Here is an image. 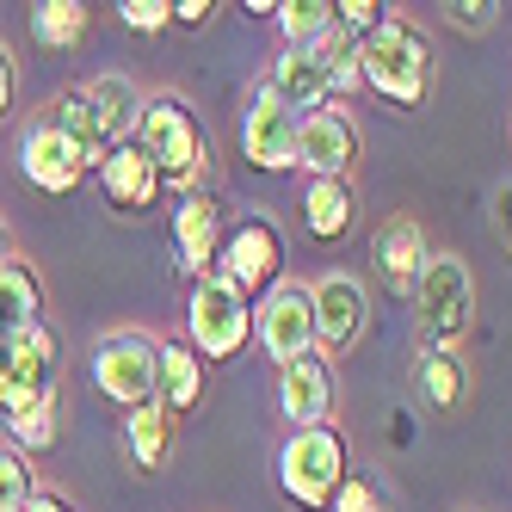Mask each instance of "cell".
Listing matches in <instances>:
<instances>
[{"label":"cell","mask_w":512,"mask_h":512,"mask_svg":"<svg viewBox=\"0 0 512 512\" xmlns=\"http://www.w3.org/2000/svg\"><path fill=\"white\" fill-rule=\"evenodd\" d=\"M358 75H364V93H377L395 112H420L438 87V62H432V44L414 19L389 13L377 25V38L358 44Z\"/></svg>","instance_id":"1"},{"label":"cell","mask_w":512,"mask_h":512,"mask_svg":"<svg viewBox=\"0 0 512 512\" xmlns=\"http://www.w3.org/2000/svg\"><path fill=\"white\" fill-rule=\"evenodd\" d=\"M136 149L155 161L161 186H173L179 198L204 192L210 179V136L198 124V112L179 93H149V105H142V124H136Z\"/></svg>","instance_id":"2"},{"label":"cell","mask_w":512,"mask_h":512,"mask_svg":"<svg viewBox=\"0 0 512 512\" xmlns=\"http://www.w3.org/2000/svg\"><path fill=\"white\" fill-rule=\"evenodd\" d=\"M346 475H352V445H346V432L334 420L303 426V432H290L278 445V488L297 512H327Z\"/></svg>","instance_id":"3"},{"label":"cell","mask_w":512,"mask_h":512,"mask_svg":"<svg viewBox=\"0 0 512 512\" xmlns=\"http://www.w3.org/2000/svg\"><path fill=\"white\" fill-rule=\"evenodd\" d=\"M247 340H253V303L216 272L192 278V290H186V346L204 364H216V358L247 352Z\"/></svg>","instance_id":"4"},{"label":"cell","mask_w":512,"mask_h":512,"mask_svg":"<svg viewBox=\"0 0 512 512\" xmlns=\"http://www.w3.org/2000/svg\"><path fill=\"white\" fill-rule=\"evenodd\" d=\"M414 321H420V346H463L475 327V278L457 253H432L420 284H414Z\"/></svg>","instance_id":"5"},{"label":"cell","mask_w":512,"mask_h":512,"mask_svg":"<svg viewBox=\"0 0 512 512\" xmlns=\"http://www.w3.org/2000/svg\"><path fill=\"white\" fill-rule=\"evenodd\" d=\"M155 371H161V340L142 327H112L93 340V383L112 408H149L155 401Z\"/></svg>","instance_id":"6"},{"label":"cell","mask_w":512,"mask_h":512,"mask_svg":"<svg viewBox=\"0 0 512 512\" xmlns=\"http://www.w3.org/2000/svg\"><path fill=\"white\" fill-rule=\"evenodd\" d=\"M56 383H62V346L50 327H25V334L0 340V414L56 401Z\"/></svg>","instance_id":"7"},{"label":"cell","mask_w":512,"mask_h":512,"mask_svg":"<svg viewBox=\"0 0 512 512\" xmlns=\"http://www.w3.org/2000/svg\"><path fill=\"white\" fill-rule=\"evenodd\" d=\"M253 346L272 364H297L315 352V290L303 278H284L253 303Z\"/></svg>","instance_id":"8"},{"label":"cell","mask_w":512,"mask_h":512,"mask_svg":"<svg viewBox=\"0 0 512 512\" xmlns=\"http://www.w3.org/2000/svg\"><path fill=\"white\" fill-rule=\"evenodd\" d=\"M216 278H229L247 303H260L272 284H284V235H278L272 216H241V223L223 235Z\"/></svg>","instance_id":"9"},{"label":"cell","mask_w":512,"mask_h":512,"mask_svg":"<svg viewBox=\"0 0 512 512\" xmlns=\"http://www.w3.org/2000/svg\"><path fill=\"white\" fill-rule=\"evenodd\" d=\"M309 290H315V352L321 358H346L364 340V327H371V290H364L352 272H327Z\"/></svg>","instance_id":"10"},{"label":"cell","mask_w":512,"mask_h":512,"mask_svg":"<svg viewBox=\"0 0 512 512\" xmlns=\"http://www.w3.org/2000/svg\"><path fill=\"white\" fill-rule=\"evenodd\" d=\"M297 130L303 118L266 87H253L247 105H241V155L260 167V173H290L297 167Z\"/></svg>","instance_id":"11"},{"label":"cell","mask_w":512,"mask_h":512,"mask_svg":"<svg viewBox=\"0 0 512 512\" xmlns=\"http://www.w3.org/2000/svg\"><path fill=\"white\" fill-rule=\"evenodd\" d=\"M358 155H364V136H358L352 112L321 105V112L303 118V130H297V167L309 179H352Z\"/></svg>","instance_id":"12"},{"label":"cell","mask_w":512,"mask_h":512,"mask_svg":"<svg viewBox=\"0 0 512 512\" xmlns=\"http://www.w3.org/2000/svg\"><path fill=\"white\" fill-rule=\"evenodd\" d=\"M19 173L31 179L38 192H50V198H68L81 186V179L93 173L81 155H75V142H68L50 118H31L25 130H19Z\"/></svg>","instance_id":"13"},{"label":"cell","mask_w":512,"mask_h":512,"mask_svg":"<svg viewBox=\"0 0 512 512\" xmlns=\"http://www.w3.org/2000/svg\"><path fill=\"white\" fill-rule=\"evenodd\" d=\"M334 364H327L321 352L297 358V364H278V414L290 420V432H303V426H327L334 420Z\"/></svg>","instance_id":"14"},{"label":"cell","mask_w":512,"mask_h":512,"mask_svg":"<svg viewBox=\"0 0 512 512\" xmlns=\"http://www.w3.org/2000/svg\"><path fill=\"white\" fill-rule=\"evenodd\" d=\"M223 235H229V223H223V204H216L210 192H192V198L173 204V253H179V272L186 278L216 272Z\"/></svg>","instance_id":"15"},{"label":"cell","mask_w":512,"mask_h":512,"mask_svg":"<svg viewBox=\"0 0 512 512\" xmlns=\"http://www.w3.org/2000/svg\"><path fill=\"white\" fill-rule=\"evenodd\" d=\"M371 260H377V278L395 290V297H414V284H420V272L432 260L426 229L414 216H389V223H377V235H371Z\"/></svg>","instance_id":"16"},{"label":"cell","mask_w":512,"mask_h":512,"mask_svg":"<svg viewBox=\"0 0 512 512\" xmlns=\"http://www.w3.org/2000/svg\"><path fill=\"white\" fill-rule=\"evenodd\" d=\"M99 192H105V204H112L118 216H142L161 198V173H155V161L142 155L136 142H118V149L99 161Z\"/></svg>","instance_id":"17"},{"label":"cell","mask_w":512,"mask_h":512,"mask_svg":"<svg viewBox=\"0 0 512 512\" xmlns=\"http://www.w3.org/2000/svg\"><path fill=\"white\" fill-rule=\"evenodd\" d=\"M266 93H278L297 118L321 112V105H334V87H327V68L315 62V50H278V62L260 75Z\"/></svg>","instance_id":"18"},{"label":"cell","mask_w":512,"mask_h":512,"mask_svg":"<svg viewBox=\"0 0 512 512\" xmlns=\"http://www.w3.org/2000/svg\"><path fill=\"white\" fill-rule=\"evenodd\" d=\"M204 389H210V371L204 358L186 346V340H161V371H155V401L179 420V414H198L204 408Z\"/></svg>","instance_id":"19"},{"label":"cell","mask_w":512,"mask_h":512,"mask_svg":"<svg viewBox=\"0 0 512 512\" xmlns=\"http://www.w3.org/2000/svg\"><path fill=\"white\" fill-rule=\"evenodd\" d=\"M358 223V186L352 179H309L303 186V229L309 241H346Z\"/></svg>","instance_id":"20"},{"label":"cell","mask_w":512,"mask_h":512,"mask_svg":"<svg viewBox=\"0 0 512 512\" xmlns=\"http://www.w3.org/2000/svg\"><path fill=\"white\" fill-rule=\"evenodd\" d=\"M173 438H179V420L161 408V401L124 414V457H130L142 475H161V469L173 463Z\"/></svg>","instance_id":"21"},{"label":"cell","mask_w":512,"mask_h":512,"mask_svg":"<svg viewBox=\"0 0 512 512\" xmlns=\"http://www.w3.org/2000/svg\"><path fill=\"white\" fill-rule=\"evenodd\" d=\"M414 389L432 414H457L469 401V364L451 352V346H420L414 358Z\"/></svg>","instance_id":"22"},{"label":"cell","mask_w":512,"mask_h":512,"mask_svg":"<svg viewBox=\"0 0 512 512\" xmlns=\"http://www.w3.org/2000/svg\"><path fill=\"white\" fill-rule=\"evenodd\" d=\"M81 93L93 99V112H99L105 136H112V149H118V142H136V124H142L149 93H142L130 75H93V81H81Z\"/></svg>","instance_id":"23"},{"label":"cell","mask_w":512,"mask_h":512,"mask_svg":"<svg viewBox=\"0 0 512 512\" xmlns=\"http://www.w3.org/2000/svg\"><path fill=\"white\" fill-rule=\"evenodd\" d=\"M44 118L75 142V155L99 173V161L112 155V136H105V124H99V112H93V99L81 93V87H68V93H56L50 105H44Z\"/></svg>","instance_id":"24"},{"label":"cell","mask_w":512,"mask_h":512,"mask_svg":"<svg viewBox=\"0 0 512 512\" xmlns=\"http://www.w3.org/2000/svg\"><path fill=\"white\" fill-rule=\"evenodd\" d=\"M44 327V278L31 260H7L0 266V340Z\"/></svg>","instance_id":"25"},{"label":"cell","mask_w":512,"mask_h":512,"mask_svg":"<svg viewBox=\"0 0 512 512\" xmlns=\"http://www.w3.org/2000/svg\"><path fill=\"white\" fill-rule=\"evenodd\" d=\"M93 13L81 7V0H38L31 7V38H38V50H75L87 38Z\"/></svg>","instance_id":"26"},{"label":"cell","mask_w":512,"mask_h":512,"mask_svg":"<svg viewBox=\"0 0 512 512\" xmlns=\"http://www.w3.org/2000/svg\"><path fill=\"white\" fill-rule=\"evenodd\" d=\"M334 25H340V0H284L278 7L284 50H315Z\"/></svg>","instance_id":"27"},{"label":"cell","mask_w":512,"mask_h":512,"mask_svg":"<svg viewBox=\"0 0 512 512\" xmlns=\"http://www.w3.org/2000/svg\"><path fill=\"white\" fill-rule=\"evenodd\" d=\"M56 432H62L56 401H38V408L7 414V445H13V451H25V457H44V451L56 445Z\"/></svg>","instance_id":"28"},{"label":"cell","mask_w":512,"mask_h":512,"mask_svg":"<svg viewBox=\"0 0 512 512\" xmlns=\"http://www.w3.org/2000/svg\"><path fill=\"white\" fill-rule=\"evenodd\" d=\"M315 62L327 68V87H334V99H352V93H364V75H358V44L346 38V31L334 25L327 38L315 44Z\"/></svg>","instance_id":"29"},{"label":"cell","mask_w":512,"mask_h":512,"mask_svg":"<svg viewBox=\"0 0 512 512\" xmlns=\"http://www.w3.org/2000/svg\"><path fill=\"white\" fill-rule=\"evenodd\" d=\"M31 494H38V475H31V457L13 451L7 438H0V512H25Z\"/></svg>","instance_id":"30"},{"label":"cell","mask_w":512,"mask_h":512,"mask_svg":"<svg viewBox=\"0 0 512 512\" xmlns=\"http://www.w3.org/2000/svg\"><path fill=\"white\" fill-rule=\"evenodd\" d=\"M327 512H389V494H383L377 475L352 469L346 482H340V494H334V506H327Z\"/></svg>","instance_id":"31"},{"label":"cell","mask_w":512,"mask_h":512,"mask_svg":"<svg viewBox=\"0 0 512 512\" xmlns=\"http://www.w3.org/2000/svg\"><path fill=\"white\" fill-rule=\"evenodd\" d=\"M118 19H124V31H136V38H155V31L173 25V7L167 0H118Z\"/></svg>","instance_id":"32"},{"label":"cell","mask_w":512,"mask_h":512,"mask_svg":"<svg viewBox=\"0 0 512 512\" xmlns=\"http://www.w3.org/2000/svg\"><path fill=\"white\" fill-rule=\"evenodd\" d=\"M389 19V7L383 0H340V31L352 44H364V38H377V25Z\"/></svg>","instance_id":"33"},{"label":"cell","mask_w":512,"mask_h":512,"mask_svg":"<svg viewBox=\"0 0 512 512\" xmlns=\"http://www.w3.org/2000/svg\"><path fill=\"white\" fill-rule=\"evenodd\" d=\"M445 19L457 31H494L500 25V0H457V7H445Z\"/></svg>","instance_id":"34"},{"label":"cell","mask_w":512,"mask_h":512,"mask_svg":"<svg viewBox=\"0 0 512 512\" xmlns=\"http://www.w3.org/2000/svg\"><path fill=\"white\" fill-rule=\"evenodd\" d=\"M13 93H19V62H13L7 44H0V124L13 118Z\"/></svg>","instance_id":"35"},{"label":"cell","mask_w":512,"mask_h":512,"mask_svg":"<svg viewBox=\"0 0 512 512\" xmlns=\"http://www.w3.org/2000/svg\"><path fill=\"white\" fill-rule=\"evenodd\" d=\"M494 241L506 247V260H512V179L494 192Z\"/></svg>","instance_id":"36"},{"label":"cell","mask_w":512,"mask_h":512,"mask_svg":"<svg viewBox=\"0 0 512 512\" xmlns=\"http://www.w3.org/2000/svg\"><path fill=\"white\" fill-rule=\"evenodd\" d=\"M210 13H216L210 0H173V25H186V31H198Z\"/></svg>","instance_id":"37"},{"label":"cell","mask_w":512,"mask_h":512,"mask_svg":"<svg viewBox=\"0 0 512 512\" xmlns=\"http://www.w3.org/2000/svg\"><path fill=\"white\" fill-rule=\"evenodd\" d=\"M25 512H75V500H68L62 488H38V494H31V506Z\"/></svg>","instance_id":"38"},{"label":"cell","mask_w":512,"mask_h":512,"mask_svg":"<svg viewBox=\"0 0 512 512\" xmlns=\"http://www.w3.org/2000/svg\"><path fill=\"white\" fill-rule=\"evenodd\" d=\"M247 19H278V0H247Z\"/></svg>","instance_id":"39"},{"label":"cell","mask_w":512,"mask_h":512,"mask_svg":"<svg viewBox=\"0 0 512 512\" xmlns=\"http://www.w3.org/2000/svg\"><path fill=\"white\" fill-rule=\"evenodd\" d=\"M13 260V235H7V223H0V266Z\"/></svg>","instance_id":"40"}]
</instances>
